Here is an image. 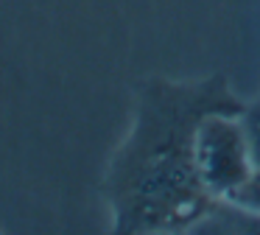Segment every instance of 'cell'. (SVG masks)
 <instances>
[{"label": "cell", "mask_w": 260, "mask_h": 235, "mask_svg": "<svg viewBox=\"0 0 260 235\" xmlns=\"http://www.w3.org/2000/svg\"><path fill=\"white\" fill-rule=\"evenodd\" d=\"M243 106L224 76L143 81L135 126L101 182L115 232H187L202 227L218 199L204 190L196 173L193 134L207 112H241Z\"/></svg>", "instance_id": "cell-1"}, {"label": "cell", "mask_w": 260, "mask_h": 235, "mask_svg": "<svg viewBox=\"0 0 260 235\" xmlns=\"http://www.w3.org/2000/svg\"><path fill=\"white\" fill-rule=\"evenodd\" d=\"M224 201L232 204V207H238V210L252 213V216L260 218V168H254V171L249 173L246 182H243L238 190H232Z\"/></svg>", "instance_id": "cell-3"}, {"label": "cell", "mask_w": 260, "mask_h": 235, "mask_svg": "<svg viewBox=\"0 0 260 235\" xmlns=\"http://www.w3.org/2000/svg\"><path fill=\"white\" fill-rule=\"evenodd\" d=\"M241 123H243V134H246L252 162L254 168H260V98H254L252 104H246L241 109Z\"/></svg>", "instance_id": "cell-4"}, {"label": "cell", "mask_w": 260, "mask_h": 235, "mask_svg": "<svg viewBox=\"0 0 260 235\" xmlns=\"http://www.w3.org/2000/svg\"><path fill=\"white\" fill-rule=\"evenodd\" d=\"M193 162L204 190L224 201L254 171L241 112H207L193 134Z\"/></svg>", "instance_id": "cell-2"}]
</instances>
